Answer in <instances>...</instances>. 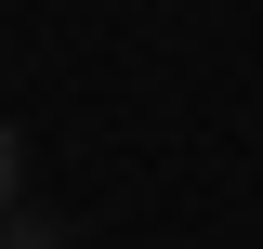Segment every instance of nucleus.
Instances as JSON below:
<instances>
[{"label": "nucleus", "mask_w": 263, "mask_h": 249, "mask_svg": "<svg viewBox=\"0 0 263 249\" xmlns=\"http://www.w3.org/2000/svg\"><path fill=\"white\" fill-rule=\"evenodd\" d=\"M13 184H27V157H13V118H0V210H13Z\"/></svg>", "instance_id": "nucleus-1"}, {"label": "nucleus", "mask_w": 263, "mask_h": 249, "mask_svg": "<svg viewBox=\"0 0 263 249\" xmlns=\"http://www.w3.org/2000/svg\"><path fill=\"white\" fill-rule=\"evenodd\" d=\"M0 249H66V236H53V223H13V236H0Z\"/></svg>", "instance_id": "nucleus-2"}]
</instances>
